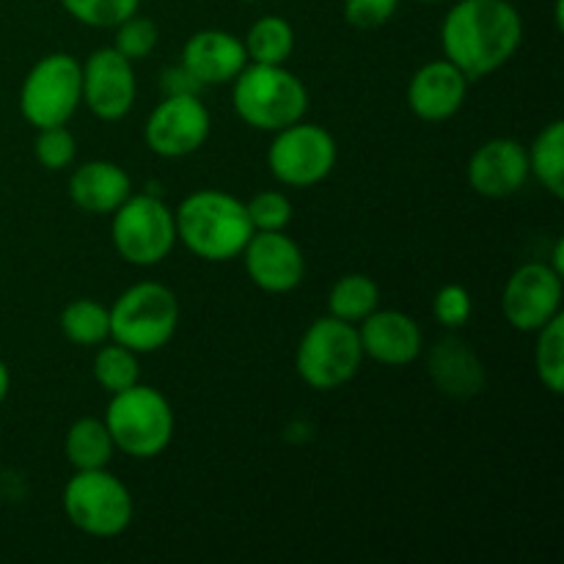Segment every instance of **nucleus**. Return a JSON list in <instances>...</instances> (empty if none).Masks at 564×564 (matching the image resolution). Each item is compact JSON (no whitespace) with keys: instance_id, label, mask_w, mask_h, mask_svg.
Wrapping results in <instances>:
<instances>
[{"instance_id":"nucleus-1","label":"nucleus","mask_w":564,"mask_h":564,"mask_svg":"<svg viewBox=\"0 0 564 564\" xmlns=\"http://www.w3.org/2000/svg\"><path fill=\"white\" fill-rule=\"evenodd\" d=\"M521 42V11L510 0H455L441 22L444 58L471 83L510 64Z\"/></svg>"},{"instance_id":"nucleus-2","label":"nucleus","mask_w":564,"mask_h":564,"mask_svg":"<svg viewBox=\"0 0 564 564\" xmlns=\"http://www.w3.org/2000/svg\"><path fill=\"white\" fill-rule=\"evenodd\" d=\"M176 242L187 248L202 262H231L242 253L253 235L246 202L226 191L191 193L174 209Z\"/></svg>"},{"instance_id":"nucleus-3","label":"nucleus","mask_w":564,"mask_h":564,"mask_svg":"<svg viewBox=\"0 0 564 564\" xmlns=\"http://www.w3.org/2000/svg\"><path fill=\"white\" fill-rule=\"evenodd\" d=\"M231 105L253 130L279 132L306 119L308 88L286 64H248L231 80Z\"/></svg>"},{"instance_id":"nucleus-4","label":"nucleus","mask_w":564,"mask_h":564,"mask_svg":"<svg viewBox=\"0 0 564 564\" xmlns=\"http://www.w3.org/2000/svg\"><path fill=\"white\" fill-rule=\"evenodd\" d=\"M102 422L108 424L116 452H124L132 460H152L163 455L176 430L169 397L147 383L110 394Z\"/></svg>"},{"instance_id":"nucleus-5","label":"nucleus","mask_w":564,"mask_h":564,"mask_svg":"<svg viewBox=\"0 0 564 564\" xmlns=\"http://www.w3.org/2000/svg\"><path fill=\"white\" fill-rule=\"evenodd\" d=\"M110 312V339L138 356L158 352L180 328V297L160 281H138L121 292Z\"/></svg>"},{"instance_id":"nucleus-6","label":"nucleus","mask_w":564,"mask_h":564,"mask_svg":"<svg viewBox=\"0 0 564 564\" xmlns=\"http://www.w3.org/2000/svg\"><path fill=\"white\" fill-rule=\"evenodd\" d=\"M364 367L361 339L352 323L319 317L303 330L295 350L297 378L314 391H334L350 383Z\"/></svg>"},{"instance_id":"nucleus-7","label":"nucleus","mask_w":564,"mask_h":564,"mask_svg":"<svg viewBox=\"0 0 564 564\" xmlns=\"http://www.w3.org/2000/svg\"><path fill=\"white\" fill-rule=\"evenodd\" d=\"M110 240L132 268H154L176 248L174 209L158 193H132L110 213Z\"/></svg>"},{"instance_id":"nucleus-8","label":"nucleus","mask_w":564,"mask_h":564,"mask_svg":"<svg viewBox=\"0 0 564 564\" xmlns=\"http://www.w3.org/2000/svg\"><path fill=\"white\" fill-rule=\"evenodd\" d=\"M61 501L72 527L88 538H119L135 516L130 488L108 468L72 474Z\"/></svg>"},{"instance_id":"nucleus-9","label":"nucleus","mask_w":564,"mask_h":564,"mask_svg":"<svg viewBox=\"0 0 564 564\" xmlns=\"http://www.w3.org/2000/svg\"><path fill=\"white\" fill-rule=\"evenodd\" d=\"M83 105V69L72 53H50L28 69L20 86V113L33 130L69 124Z\"/></svg>"},{"instance_id":"nucleus-10","label":"nucleus","mask_w":564,"mask_h":564,"mask_svg":"<svg viewBox=\"0 0 564 564\" xmlns=\"http://www.w3.org/2000/svg\"><path fill=\"white\" fill-rule=\"evenodd\" d=\"M334 135L325 127L301 119L284 130L273 132L268 147V169L273 180L286 187H314L336 169Z\"/></svg>"},{"instance_id":"nucleus-11","label":"nucleus","mask_w":564,"mask_h":564,"mask_svg":"<svg viewBox=\"0 0 564 564\" xmlns=\"http://www.w3.org/2000/svg\"><path fill=\"white\" fill-rule=\"evenodd\" d=\"M213 132V116L198 94L163 97L143 124V141L149 152L165 160H182L196 154Z\"/></svg>"},{"instance_id":"nucleus-12","label":"nucleus","mask_w":564,"mask_h":564,"mask_svg":"<svg viewBox=\"0 0 564 564\" xmlns=\"http://www.w3.org/2000/svg\"><path fill=\"white\" fill-rule=\"evenodd\" d=\"M562 273L549 262H527L507 279L501 292L505 319L521 334H534L562 314Z\"/></svg>"},{"instance_id":"nucleus-13","label":"nucleus","mask_w":564,"mask_h":564,"mask_svg":"<svg viewBox=\"0 0 564 564\" xmlns=\"http://www.w3.org/2000/svg\"><path fill=\"white\" fill-rule=\"evenodd\" d=\"M83 105L99 121H119L130 116L138 99L135 66L116 47H99L80 64Z\"/></svg>"},{"instance_id":"nucleus-14","label":"nucleus","mask_w":564,"mask_h":564,"mask_svg":"<svg viewBox=\"0 0 564 564\" xmlns=\"http://www.w3.org/2000/svg\"><path fill=\"white\" fill-rule=\"evenodd\" d=\"M240 257L251 284L270 295H286L297 290L306 275V257L284 229L253 231Z\"/></svg>"},{"instance_id":"nucleus-15","label":"nucleus","mask_w":564,"mask_h":564,"mask_svg":"<svg viewBox=\"0 0 564 564\" xmlns=\"http://www.w3.org/2000/svg\"><path fill=\"white\" fill-rule=\"evenodd\" d=\"M468 185L482 198H510L529 182L527 147L516 138H490L468 158Z\"/></svg>"},{"instance_id":"nucleus-16","label":"nucleus","mask_w":564,"mask_h":564,"mask_svg":"<svg viewBox=\"0 0 564 564\" xmlns=\"http://www.w3.org/2000/svg\"><path fill=\"white\" fill-rule=\"evenodd\" d=\"M356 328L364 358L383 367H408L424 350L422 325L400 308H375Z\"/></svg>"},{"instance_id":"nucleus-17","label":"nucleus","mask_w":564,"mask_h":564,"mask_svg":"<svg viewBox=\"0 0 564 564\" xmlns=\"http://www.w3.org/2000/svg\"><path fill=\"white\" fill-rule=\"evenodd\" d=\"M468 86L471 80L452 61H427L408 83V108L416 119L430 121V124L449 121L466 105Z\"/></svg>"},{"instance_id":"nucleus-18","label":"nucleus","mask_w":564,"mask_h":564,"mask_svg":"<svg viewBox=\"0 0 564 564\" xmlns=\"http://www.w3.org/2000/svg\"><path fill=\"white\" fill-rule=\"evenodd\" d=\"M182 66L202 86H229L248 66L246 44L224 28H204L182 44Z\"/></svg>"},{"instance_id":"nucleus-19","label":"nucleus","mask_w":564,"mask_h":564,"mask_svg":"<svg viewBox=\"0 0 564 564\" xmlns=\"http://www.w3.org/2000/svg\"><path fill=\"white\" fill-rule=\"evenodd\" d=\"M132 196V180L113 160H86L69 176V198L88 215H110Z\"/></svg>"},{"instance_id":"nucleus-20","label":"nucleus","mask_w":564,"mask_h":564,"mask_svg":"<svg viewBox=\"0 0 564 564\" xmlns=\"http://www.w3.org/2000/svg\"><path fill=\"white\" fill-rule=\"evenodd\" d=\"M430 378L444 394L460 397V400L485 389L482 361L460 339H444L435 345V350L430 352Z\"/></svg>"},{"instance_id":"nucleus-21","label":"nucleus","mask_w":564,"mask_h":564,"mask_svg":"<svg viewBox=\"0 0 564 564\" xmlns=\"http://www.w3.org/2000/svg\"><path fill=\"white\" fill-rule=\"evenodd\" d=\"M116 444L102 419L83 416L72 422L64 438V455L75 471H91V468H108L113 460Z\"/></svg>"},{"instance_id":"nucleus-22","label":"nucleus","mask_w":564,"mask_h":564,"mask_svg":"<svg viewBox=\"0 0 564 564\" xmlns=\"http://www.w3.org/2000/svg\"><path fill=\"white\" fill-rule=\"evenodd\" d=\"M529 174L545 187L554 198L564 196V124L554 119L538 132L532 147L527 149Z\"/></svg>"},{"instance_id":"nucleus-23","label":"nucleus","mask_w":564,"mask_h":564,"mask_svg":"<svg viewBox=\"0 0 564 564\" xmlns=\"http://www.w3.org/2000/svg\"><path fill=\"white\" fill-rule=\"evenodd\" d=\"M242 44H246L248 64L281 66L292 58V53H295V28L279 14L259 17V20L248 28Z\"/></svg>"},{"instance_id":"nucleus-24","label":"nucleus","mask_w":564,"mask_h":564,"mask_svg":"<svg viewBox=\"0 0 564 564\" xmlns=\"http://www.w3.org/2000/svg\"><path fill=\"white\" fill-rule=\"evenodd\" d=\"M380 308V286L372 275L367 273H347L336 279L328 292V312L330 317L345 319V323L358 325L369 314Z\"/></svg>"},{"instance_id":"nucleus-25","label":"nucleus","mask_w":564,"mask_h":564,"mask_svg":"<svg viewBox=\"0 0 564 564\" xmlns=\"http://www.w3.org/2000/svg\"><path fill=\"white\" fill-rule=\"evenodd\" d=\"M58 325L66 341L77 347H99L110 339V312L94 297H77L66 303Z\"/></svg>"},{"instance_id":"nucleus-26","label":"nucleus","mask_w":564,"mask_h":564,"mask_svg":"<svg viewBox=\"0 0 564 564\" xmlns=\"http://www.w3.org/2000/svg\"><path fill=\"white\" fill-rule=\"evenodd\" d=\"M94 380L102 386L108 394H119V391L130 389V386L141 383V364H138V352L130 347L119 345V341L108 339L97 347L94 356Z\"/></svg>"},{"instance_id":"nucleus-27","label":"nucleus","mask_w":564,"mask_h":564,"mask_svg":"<svg viewBox=\"0 0 564 564\" xmlns=\"http://www.w3.org/2000/svg\"><path fill=\"white\" fill-rule=\"evenodd\" d=\"M538 334V345H534V372H538L540 383L551 391V394H562L564 391V314H556L551 323L534 330Z\"/></svg>"},{"instance_id":"nucleus-28","label":"nucleus","mask_w":564,"mask_h":564,"mask_svg":"<svg viewBox=\"0 0 564 564\" xmlns=\"http://www.w3.org/2000/svg\"><path fill=\"white\" fill-rule=\"evenodd\" d=\"M58 3L72 20L99 31H113L119 22L141 9V0H58Z\"/></svg>"},{"instance_id":"nucleus-29","label":"nucleus","mask_w":564,"mask_h":564,"mask_svg":"<svg viewBox=\"0 0 564 564\" xmlns=\"http://www.w3.org/2000/svg\"><path fill=\"white\" fill-rule=\"evenodd\" d=\"M33 154H36L39 165L47 171L72 169L77 158V138L72 135V130L66 124L42 127V130H36Z\"/></svg>"},{"instance_id":"nucleus-30","label":"nucleus","mask_w":564,"mask_h":564,"mask_svg":"<svg viewBox=\"0 0 564 564\" xmlns=\"http://www.w3.org/2000/svg\"><path fill=\"white\" fill-rule=\"evenodd\" d=\"M158 42H160V31L158 25H154V20H149V17H141V14H132L113 28V44H110V47H116L124 58H130L132 64H135V61L152 55L154 47H158Z\"/></svg>"},{"instance_id":"nucleus-31","label":"nucleus","mask_w":564,"mask_h":564,"mask_svg":"<svg viewBox=\"0 0 564 564\" xmlns=\"http://www.w3.org/2000/svg\"><path fill=\"white\" fill-rule=\"evenodd\" d=\"M248 218H251L253 231H281L292 224L290 196L281 191H262L246 202Z\"/></svg>"},{"instance_id":"nucleus-32","label":"nucleus","mask_w":564,"mask_h":564,"mask_svg":"<svg viewBox=\"0 0 564 564\" xmlns=\"http://www.w3.org/2000/svg\"><path fill=\"white\" fill-rule=\"evenodd\" d=\"M433 314L444 328H463L474 314L471 292L460 284H446L435 292L433 297Z\"/></svg>"},{"instance_id":"nucleus-33","label":"nucleus","mask_w":564,"mask_h":564,"mask_svg":"<svg viewBox=\"0 0 564 564\" xmlns=\"http://www.w3.org/2000/svg\"><path fill=\"white\" fill-rule=\"evenodd\" d=\"M397 9L400 0H345V20L358 31H375L383 28Z\"/></svg>"},{"instance_id":"nucleus-34","label":"nucleus","mask_w":564,"mask_h":564,"mask_svg":"<svg viewBox=\"0 0 564 564\" xmlns=\"http://www.w3.org/2000/svg\"><path fill=\"white\" fill-rule=\"evenodd\" d=\"M160 88H163V97H174V94H198L202 91V83L185 69V66H174V69L163 72V80H160Z\"/></svg>"},{"instance_id":"nucleus-35","label":"nucleus","mask_w":564,"mask_h":564,"mask_svg":"<svg viewBox=\"0 0 564 564\" xmlns=\"http://www.w3.org/2000/svg\"><path fill=\"white\" fill-rule=\"evenodd\" d=\"M9 389H11V372H9V367L0 361V405H3L6 397H9Z\"/></svg>"},{"instance_id":"nucleus-36","label":"nucleus","mask_w":564,"mask_h":564,"mask_svg":"<svg viewBox=\"0 0 564 564\" xmlns=\"http://www.w3.org/2000/svg\"><path fill=\"white\" fill-rule=\"evenodd\" d=\"M562 253H564V240L556 242V248H554V262H551V268H554L556 273L564 275V259H562Z\"/></svg>"},{"instance_id":"nucleus-37","label":"nucleus","mask_w":564,"mask_h":564,"mask_svg":"<svg viewBox=\"0 0 564 564\" xmlns=\"http://www.w3.org/2000/svg\"><path fill=\"white\" fill-rule=\"evenodd\" d=\"M416 3H455V0H416Z\"/></svg>"}]
</instances>
